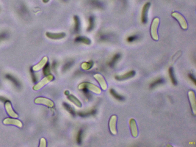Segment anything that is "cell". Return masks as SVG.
<instances>
[{"instance_id": "cell-33", "label": "cell", "mask_w": 196, "mask_h": 147, "mask_svg": "<svg viewBox=\"0 0 196 147\" xmlns=\"http://www.w3.org/2000/svg\"><path fill=\"white\" fill-rule=\"evenodd\" d=\"M64 94H65L66 95H69V94H70V93H69V92L68 91L66 90V91L65 92H64Z\"/></svg>"}, {"instance_id": "cell-11", "label": "cell", "mask_w": 196, "mask_h": 147, "mask_svg": "<svg viewBox=\"0 0 196 147\" xmlns=\"http://www.w3.org/2000/svg\"><path fill=\"white\" fill-rule=\"evenodd\" d=\"M5 108L8 115L10 117L14 118H17L18 117V115L14 111L10 102L8 101L5 103Z\"/></svg>"}, {"instance_id": "cell-6", "label": "cell", "mask_w": 196, "mask_h": 147, "mask_svg": "<svg viewBox=\"0 0 196 147\" xmlns=\"http://www.w3.org/2000/svg\"><path fill=\"white\" fill-rule=\"evenodd\" d=\"M151 3L149 2H147L145 3L143 7L142 11V22L144 24H146L148 20V13L150 7Z\"/></svg>"}, {"instance_id": "cell-25", "label": "cell", "mask_w": 196, "mask_h": 147, "mask_svg": "<svg viewBox=\"0 0 196 147\" xmlns=\"http://www.w3.org/2000/svg\"><path fill=\"white\" fill-rule=\"evenodd\" d=\"M95 113H96L95 110H90V111H89L88 112H80L79 113V115L82 117H85L90 115H94V114H95Z\"/></svg>"}, {"instance_id": "cell-20", "label": "cell", "mask_w": 196, "mask_h": 147, "mask_svg": "<svg viewBox=\"0 0 196 147\" xmlns=\"http://www.w3.org/2000/svg\"><path fill=\"white\" fill-rule=\"evenodd\" d=\"M110 93L111 95L116 99L120 101L123 100H124V98L123 96L118 94L116 91L112 88H111L110 90Z\"/></svg>"}, {"instance_id": "cell-26", "label": "cell", "mask_w": 196, "mask_h": 147, "mask_svg": "<svg viewBox=\"0 0 196 147\" xmlns=\"http://www.w3.org/2000/svg\"><path fill=\"white\" fill-rule=\"evenodd\" d=\"M43 72L45 75H48L50 73V65L48 63H47L44 66Z\"/></svg>"}, {"instance_id": "cell-29", "label": "cell", "mask_w": 196, "mask_h": 147, "mask_svg": "<svg viewBox=\"0 0 196 147\" xmlns=\"http://www.w3.org/2000/svg\"><path fill=\"white\" fill-rule=\"evenodd\" d=\"M138 38V37L137 35L131 36L128 38L127 41L128 42H131L136 41Z\"/></svg>"}, {"instance_id": "cell-30", "label": "cell", "mask_w": 196, "mask_h": 147, "mask_svg": "<svg viewBox=\"0 0 196 147\" xmlns=\"http://www.w3.org/2000/svg\"><path fill=\"white\" fill-rule=\"evenodd\" d=\"M39 146L40 147H45L47 146V141L44 138H42L40 140V145Z\"/></svg>"}, {"instance_id": "cell-31", "label": "cell", "mask_w": 196, "mask_h": 147, "mask_svg": "<svg viewBox=\"0 0 196 147\" xmlns=\"http://www.w3.org/2000/svg\"><path fill=\"white\" fill-rule=\"evenodd\" d=\"M72 62H70L68 63H67L66 64H65L64 65V67H63V70L64 71H66L72 65Z\"/></svg>"}, {"instance_id": "cell-16", "label": "cell", "mask_w": 196, "mask_h": 147, "mask_svg": "<svg viewBox=\"0 0 196 147\" xmlns=\"http://www.w3.org/2000/svg\"><path fill=\"white\" fill-rule=\"evenodd\" d=\"M68 99L71 102L74 103L76 106L79 107H80L82 106V103L75 96L72 95H69L68 96Z\"/></svg>"}, {"instance_id": "cell-8", "label": "cell", "mask_w": 196, "mask_h": 147, "mask_svg": "<svg viewBox=\"0 0 196 147\" xmlns=\"http://www.w3.org/2000/svg\"><path fill=\"white\" fill-rule=\"evenodd\" d=\"M3 123L7 125H14L19 127H22L23 126L22 123L20 121L11 118H8L5 119L3 121Z\"/></svg>"}, {"instance_id": "cell-17", "label": "cell", "mask_w": 196, "mask_h": 147, "mask_svg": "<svg viewBox=\"0 0 196 147\" xmlns=\"http://www.w3.org/2000/svg\"><path fill=\"white\" fill-rule=\"evenodd\" d=\"M121 57V55L120 54L118 53L114 55L111 60L109 63V66L113 67H114V65H115L116 63H117L118 61L120 59Z\"/></svg>"}, {"instance_id": "cell-13", "label": "cell", "mask_w": 196, "mask_h": 147, "mask_svg": "<svg viewBox=\"0 0 196 147\" xmlns=\"http://www.w3.org/2000/svg\"><path fill=\"white\" fill-rule=\"evenodd\" d=\"M48 59L47 57H44L38 64L33 67L32 70L33 71H39V70L42 69V68H43L45 65L47 64V61H48Z\"/></svg>"}, {"instance_id": "cell-4", "label": "cell", "mask_w": 196, "mask_h": 147, "mask_svg": "<svg viewBox=\"0 0 196 147\" xmlns=\"http://www.w3.org/2000/svg\"><path fill=\"white\" fill-rule=\"evenodd\" d=\"M172 16L178 22L182 28L184 30L187 28V22L185 18L182 15L178 12H176L172 13Z\"/></svg>"}, {"instance_id": "cell-3", "label": "cell", "mask_w": 196, "mask_h": 147, "mask_svg": "<svg viewBox=\"0 0 196 147\" xmlns=\"http://www.w3.org/2000/svg\"><path fill=\"white\" fill-rule=\"evenodd\" d=\"M53 76L51 74L48 75L47 76L44 78L40 82L33 86V89L34 90H38L41 89L44 86L50 82L52 81L54 79Z\"/></svg>"}, {"instance_id": "cell-27", "label": "cell", "mask_w": 196, "mask_h": 147, "mask_svg": "<svg viewBox=\"0 0 196 147\" xmlns=\"http://www.w3.org/2000/svg\"><path fill=\"white\" fill-rule=\"evenodd\" d=\"M8 36V34L6 32H0V42L6 39Z\"/></svg>"}, {"instance_id": "cell-24", "label": "cell", "mask_w": 196, "mask_h": 147, "mask_svg": "<svg viewBox=\"0 0 196 147\" xmlns=\"http://www.w3.org/2000/svg\"><path fill=\"white\" fill-rule=\"evenodd\" d=\"M164 82V80L163 79H157V80H155V81L152 82L151 84L150 85V87L151 88H154V87H156V86L163 84Z\"/></svg>"}, {"instance_id": "cell-5", "label": "cell", "mask_w": 196, "mask_h": 147, "mask_svg": "<svg viewBox=\"0 0 196 147\" xmlns=\"http://www.w3.org/2000/svg\"><path fill=\"white\" fill-rule=\"evenodd\" d=\"M34 103L36 104H43L49 107H53L54 103L53 101L47 98L39 97L34 100Z\"/></svg>"}, {"instance_id": "cell-14", "label": "cell", "mask_w": 196, "mask_h": 147, "mask_svg": "<svg viewBox=\"0 0 196 147\" xmlns=\"http://www.w3.org/2000/svg\"><path fill=\"white\" fill-rule=\"evenodd\" d=\"M135 73V72L134 71H131L123 75L116 76L115 77V79L118 80H124L134 76Z\"/></svg>"}, {"instance_id": "cell-7", "label": "cell", "mask_w": 196, "mask_h": 147, "mask_svg": "<svg viewBox=\"0 0 196 147\" xmlns=\"http://www.w3.org/2000/svg\"><path fill=\"white\" fill-rule=\"evenodd\" d=\"M116 121H117V117L115 115L112 116L109 120V130L112 134L114 135H115L117 133L116 129Z\"/></svg>"}, {"instance_id": "cell-19", "label": "cell", "mask_w": 196, "mask_h": 147, "mask_svg": "<svg viewBox=\"0 0 196 147\" xmlns=\"http://www.w3.org/2000/svg\"><path fill=\"white\" fill-rule=\"evenodd\" d=\"M169 74L170 76V79H171L172 82L174 85L177 84V82L176 80L174 73V69L172 67H170L169 70Z\"/></svg>"}, {"instance_id": "cell-12", "label": "cell", "mask_w": 196, "mask_h": 147, "mask_svg": "<svg viewBox=\"0 0 196 147\" xmlns=\"http://www.w3.org/2000/svg\"><path fill=\"white\" fill-rule=\"evenodd\" d=\"M46 34L47 37L53 40H58L63 38L66 36V34L64 33H55L47 32Z\"/></svg>"}, {"instance_id": "cell-15", "label": "cell", "mask_w": 196, "mask_h": 147, "mask_svg": "<svg viewBox=\"0 0 196 147\" xmlns=\"http://www.w3.org/2000/svg\"><path fill=\"white\" fill-rule=\"evenodd\" d=\"M76 42H80L86 45H90L91 41L88 38L84 36H78L75 39Z\"/></svg>"}, {"instance_id": "cell-10", "label": "cell", "mask_w": 196, "mask_h": 147, "mask_svg": "<svg viewBox=\"0 0 196 147\" xmlns=\"http://www.w3.org/2000/svg\"><path fill=\"white\" fill-rule=\"evenodd\" d=\"M130 126L131 134L132 136L134 137H136L138 136V128H137V123H136L135 120L133 118L130 119Z\"/></svg>"}, {"instance_id": "cell-18", "label": "cell", "mask_w": 196, "mask_h": 147, "mask_svg": "<svg viewBox=\"0 0 196 147\" xmlns=\"http://www.w3.org/2000/svg\"><path fill=\"white\" fill-rule=\"evenodd\" d=\"M74 30L76 32H78L80 30V22L79 17L74 16Z\"/></svg>"}, {"instance_id": "cell-1", "label": "cell", "mask_w": 196, "mask_h": 147, "mask_svg": "<svg viewBox=\"0 0 196 147\" xmlns=\"http://www.w3.org/2000/svg\"><path fill=\"white\" fill-rule=\"evenodd\" d=\"M78 88L80 90L86 89L91 91L95 94H99L101 92V89L94 84L88 82H84L80 83L78 86Z\"/></svg>"}, {"instance_id": "cell-21", "label": "cell", "mask_w": 196, "mask_h": 147, "mask_svg": "<svg viewBox=\"0 0 196 147\" xmlns=\"http://www.w3.org/2000/svg\"><path fill=\"white\" fill-rule=\"evenodd\" d=\"M93 65V63L92 61L84 62L81 64V67L83 69L88 70L91 68Z\"/></svg>"}, {"instance_id": "cell-22", "label": "cell", "mask_w": 196, "mask_h": 147, "mask_svg": "<svg viewBox=\"0 0 196 147\" xmlns=\"http://www.w3.org/2000/svg\"><path fill=\"white\" fill-rule=\"evenodd\" d=\"M63 105L66 110H67V111H68L69 113H70V114H71L72 115H75L76 113L74 109L71 106L69 105L68 103H63Z\"/></svg>"}, {"instance_id": "cell-23", "label": "cell", "mask_w": 196, "mask_h": 147, "mask_svg": "<svg viewBox=\"0 0 196 147\" xmlns=\"http://www.w3.org/2000/svg\"><path fill=\"white\" fill-rule=\"evenodd\" d=\"M94 24H95L94 18V17L91 16V17H90L89 18V24L88 28L87 29V31L90 32V31L92 30L94 27Z\"/></svg>"}, {"instance_id": "cell-2", "label": "cell", "mask_w": 196, "mask_h": 147, "mask_svg": "<svg viewBox=\"0 0 196 147\" xmlns=\"http://www.w3.org/2000/svg\"><path fill=\"white\" fill-rule=\"evenodd\" d=\"M160 24V19L158 18H155L152 21L151 26V34L152 38L154 40H158V27Z\"/></svg>"}, {"instance_id": "cell-32", "label": "cell", "mask_w": 196, "mask_h": 147, "mask_svg": "<svg viewBox=\"0 0 196 147\" xmlns=\"http://www.w3.org/2000/svg\"><path fill=\"white\" fill-rule=\"evenodd\" d=\"M189 77L191 80H192V82L196 84V79L193 75L192 74H189Z\"/></svg>"}, {"instance_id": "cell-28", "label": "cell", "mask_w": 196, "mask_h": 147, "mask_svg": "<svg viewBox=\"0 0 196 147\" xmlns=\"http://www.w3.org/2000/svg\"><path fill=\"white\" fill-rule=\"evenodd\" d=\"M82 131L80 130L78 132L77 137V141L78 143L80 144L82 142Z\"/></svg>"}, {"instance_id": "cell-9", "label": "cell", "mask_w": 196, "mask_h": 147, "mask_svg": "<svg viewBox=\"0 0 196 147\" xmlns=\"http://www.w3.org/2000/svg\"><path fill=\"white\" fill-rule=\"evenodd\" d=\"M94 78L97 80L101 88L104 90L107 89V86L105 80L101 75L96 74L94 76Z\"/></svg>"}, {"instance_id": "cell-34", "label": "cell", "mask_w": 196, "mask_h": 147, "mask_svg": "<svg viewBox=\"0 0 196 147\" xmlns=\"http://www.w3.org/2000/svg\"><path fill=\"white\" fill-rule=\"evenodd\" d=\"M49 0H43V2L44 3H47V2H48V1H49Z\"/></svg>"}]
</instances>
